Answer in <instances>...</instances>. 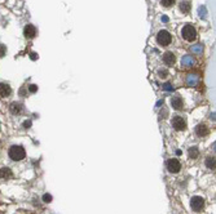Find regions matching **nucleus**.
<instances>
[{"instance_id":"1","label":"nucleus","mask_w":216,"mask_h":214,"mask_svg":"<svg viewBox=\"0 0 216 214\" xmlns=\"http://www.w3.org/2000/svg\"><path fill=\"white\" fill-rule=\"evenodd\" d=\"M8 155H9V157L13 161H21L26 156V151H25V148L22 146H12L9 148Z\"/></svg>"},{"instance_id":"2","label":"nucleus","mask_w":216,"mask_h":214,"mask_svg":"<svg viewBox=\"0 0 216 214\" xmlns=\"http://www.w3.org/2000/svg\"><path fill=\"white\" fill-rule=\"evenodd\" d=\"M181 35H182V38L186 41H189V43L197 40V30L192 25H185L181 30Z\"/></svg>"},{"instance_id":"3","label":"nucleus","mask_w":216,"mask_h":214,"mask_svg":"<svg viewBox=\"0 0 216 214\" xmlns=\"http://www.w3.org/2000/svg\"><path fill=\"white\" fill-rule=\"evenodd\" d=\"M157 41L159 45L167 46V45H170L171 41H172V36H171V34L167 30H160L157 35Z\"/></svg>"},{"instance_id":"4","label":"nucleus","mask_w":216,"mask_h":214,"mask_svg":"<svg viewBox=\"0 0 216 214\" xmlns=\"http://www.w3.org/2000/svg\"><path fill=\"white\" fill-rule=\"evenodd\" d=\"M172 126L173 129L177 132H181V130L186 129V121L182 116H173L172 118Z\"/></svg>"},{"instance_id":"5","label":"nucleus","mask_w":216,"mask_h":214,"mask_svg":"<svg viewBox=\"0 0 216 214\" xmlns=\"http://www.w3.org/2000/svg\"><path fill=\"white\" fill-rule=\"evenodd\" d=\"M190 206L194 212H202V209L204 208V200L201 196H194L192 197V201H190Z\"/></svg>"},{"instance_id":"6","label":"nucleus","mask_w":216,"mask_h":214,"mask_svg":"<svg viewBox=\"0 0 216 214\" xmlns=\"http://www.w3.org/2000/svg\"><path fill=\"white\" fill-rule=\"evenodd\" d=\"M167 169L171 173H179L181 169V164L177 159H170L167 161Z\"/></svg>"},{"instance_id":"7","label":"nucleus","mask_w":216,"mask_h":214,"mask_svg":"<svg viewBox=\"0 0 216 214\" xmlns=\"http://www.w3.org/2000/svg\"><path fill=\"white\" fill-rule=\"evenodd\" d=\"M23 34L26 39H34L36 36V27L34 25H27L23 30Z\"/></svg>"},{"instance_id":"8","label":"nucleus","mask_w":216,"mask_h":214,"mask_svg":"<svg viewBox=\"0 0 216 214\" xmlns=\"http://www.w3.org/2000/svg\"><path fill=\"white\" fill-rule=\"evenodd\" d=\"M12 93V88L5 83H0V98H7Z\"/></svg>"},{"instance_id":"9","label":"nucleus","mask_w":216,"mask_h":214,"mask_svg":"<svg viewBox=\"0 0 216 214\" xmlns=\"http://www.w3.org/2000/svg\"><path fill=\"white\" fill-rule=\"evenodd\" d=\"M163 62H164V65H167V66L173 65V63L176 62V55L173 54L172 52H166V53L163 54Z\"/></svg>"},{"instance_id":"10","label":"nucleus","mask_w":216,"mask_h":214,"mask_svg":"<svg viewBox=\"0 0 216 214\" xmlns=\"http://www.w3.org/2000/svg\"><path fill=\"white\" fill-rule=\"evenodd\" d=\"M195 134L198 137H204V135L208 134V128L206 124H198L195 126Z\"/></svg>"},{"instance_id":"11","label":"nucleus","mask_w":216,"mask_h":214,"mask_svg":"<svg viewBox=\"0 0 216 214\" xmlns=\"http://www.w3.org/2000/svg\"><path fill=\"white\" fill-rule=\"evenodd\" d=\"M171 105H172V107L175 108V110H182V108H184V102H182L181 97H179V96L172 97Z\"/></svg>"},{"instance_id":"12","label":"nucleus","mask_w":216,"mask_h":214,"mask_svg":"<svg viewBox=\"0 0 216 214\" xmlns=\"http://www.w3.org/2000/svg\"><path fill=\"white\" fill-rule=\"evenodd\" d=\"M9 110L13 115H17V113H20L22 111V105L18 103V102H12L9 106Z\"/></svg>"},{"instance_id":"13","label":"nucleus","mask_w":216,"mask_h":214,"mask_svg":"<svg viewBox=\"0 0 216 214\" xmlns=\"http://www.w3.org/2000/svg\"><path fill=\"white\" fill-rule=\"evenodd\" d=\"M0 177L3 179H8L12 177V170L9 168H1L0 169Z\"/></svg>"},{"instance_id":"14","label":"nucleus","mask_w":216,"mask_h":214,"mask_svg":"<svg viewBox=\"0 0 216 214\" xmlns=\"http://www.w3.org/2000/svg\"><path fill=\"white\" fill-rule=\"evenodd\" d=\"M190 3L189 1H181L180 3V10L182 13H189L190 12Z\"/></svg>"},{"instance_id":"15","label":"nucleus","mask_w":216,"mask_h":214,"mask_svg":"<svg viewBox=\"0 0 216 214\" xmlns=\"http://www.w3.org/2000/svg\"><path fill=\"white\" fill-rule=\"evenodd\" d=\"M199 156V151L197 147H190L189 148V157L190 159H197Z\"/></svg>"},{"instance_id":"16","label":"nucleus","mask_w":216,"mask_h":214,"mask_svg":"<svg viewBox=\"0 0 216 214\" xmlns=\"http://www.w3.org/2000/svg\"><path fill=\"white\" fill-rule=\"evenodd\" d=\"M160 4H162L164 8H170L175 4V0H160Z\"/></svg>"},{"instance_id":"17","label":"nucleus","mask_w":216,"mask_h":214,"mask_svg":"<svg viewBox=\"0 0 216 214\" xmlns=\"http://www.w3.org/2000/svg\"><path fill=\"white\" fill-rule=\"evenodd\" d=\"M206 165L208 169H215V159L214 157H208L206 160Z\"/></svg>"},{"instance_id":"18","label":"nucleus","mask_w":216,"mask_h":214,"mask_svg":"<svg viewBox=\"0 0 216 214\" xmlns=\"http://www.w3.org/2000/svg\"><path fill=\"white\" fill-rule=\"evenodd\" d=\"M7 53V46L3 45V44H0V58H3Z\"/></svg>"},{"instance_id":"19","label":"nucleus","mask_w":216,"mask_h":214,"mask_svg":"<svg viewBox=\"0 0 216 214\" xmlns=\"http://www.w3.org/2000/svg\"><path fill=\"white\" fill-rule=\"evenodd\" d=\"M182 63H184V65H192V63H193V58L185 57L184 59H182Z\"/></svg>"},{"instance_id":"20","label":"nucleus","mask_w":216,"mask_h":214,"mask_svg":"<svg viewBox=\"0 0 216 214\" xmlns=\"http://www.w3.org/2000/svg\"><path fill=\"white\" fill-rule=\"evenodd\" d=\"M158 75H159V77H162V79H164V77H167L168 72L166 71V70H159V71H158Z\"/></svg>"},{"instance_id":"21","label":"nucleus","mask_w":216,"mask_h":214,"mask_svg":"<svg viewBox=\"0 0 216 214\" xmlns=\"http://www.w3.org/2000/svg\"><path fill=\"white\" fill-rule=\"evenodd\" d=\"M43 200L45 202H51L52 201V195H49V193H45V195L43 196Z\"/></svg>"},{"instance_id":"22","label":"nucleus","mask_w":216,"mask_h":214,"mask_svg":"<svg viewBox=\"0 0 216 214\" xmlns=\"http://www.w3.org/2000/svg\"><path fill=\"white\" fill-rule=\"evenodd\" d=\"M29 90H30V93H35V92L38 90V87L32 84V85H30V87H29Z\"/></svg>"},{"instance_id":"23","label":"nucleus","mask_w":216,"mask_h":214,"mask_svg":"<svg viewBox=\"0 0 216 214\" xmlns=\"http://www.w3.org/2000/svg\"><path fill=\"white\" fill-rule=\"evenodd\" d=\"M195 83H197L195 77H193V75H190V77H189V85H192V84H195Z\"/></svg>"},{"instance_id":"24","label":"nucleus","mask_w":216,"mask_h":214,"mask_svg":"<svg viewBox=\"0 0 216 214\" xmlns=\"http://www.w3.org/2000/svg\"><path fill=\"white\" fill-rule=\"evenodd\" d=\"M163 89H164V90H172L173 88L171 87V84H168V83H167V84H164V85H163Z\"/></svg>"},{"instance_id":"25","label":"nucleus","mask_w":216,"mask_h":214,"mask_svg":"<svg viewBox=\"0 0 216 214\" xmlns=\"http://www.w3.org/2000/svg\"><path fill=\"white\" fill-rule=\"evenodd\" d=\"M23 126L25 128H29V126H31V121H25V123H23Z\"/></svg>"},{"instance_id":"26","label":"nucleus","mask_w":216,"mask_h":214,"mask_svg":"<svg viewBox=\"0 0 216 214\" xmlns=\"http://www.w3.org/2000/svg\"><path fill=\"white\" fill-rule=\"evenodd\" d=\"M160 116H167V111L166 110H163V112L160 111Z\"/></svg>"},{"instance_id":"27","label":"nucleus","mask_w":216,"mask_h":214,"mask_svg":"<svg viewBox=\"0 0 216 214\" xmlns=\"http://www.w3.org/2000/svg\"><path fill=\"white\" fill-rule=\"evenodd\" d=\"M31 58H32V59H35V58H36V54H35V53H31Z\"/></svg>"}]
</instances>
